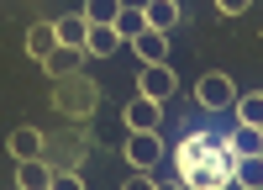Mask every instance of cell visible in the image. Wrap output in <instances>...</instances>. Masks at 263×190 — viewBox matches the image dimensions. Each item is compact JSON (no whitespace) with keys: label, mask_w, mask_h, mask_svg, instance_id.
Masks as SVG:
<instances>
[{"label":"cell","mask_w":263,"mask_h":190,"mask_svg":"<svg viewBox=\"0 0 263 190\" xmlns=\"http://www.w3.org/2000/svg\"><path fill=\"white\" fill-rule=\"evenodd\" d=\"M227 148H232V153H258V148H263V127L237 122V127H232V137H227Z\"/></svg>","instance_id":"cell-16"},{"label":"cell","mask_w":263,"mask_h":190,"mask_svg":"<svg viewBox=\"0 0 263 190\" xmlns=\"http://www.w3.org/2000/svg\"><path fill=\"white\" fill-rule=\"evenodd\" d=\"M42 69H48L53 79H63V74H79L84 69V48H69V42H58V48L42 58Z\"/></svg>","instance_id":"cell-8"},{"label":"cell","mask_w":263,"mask_h":190,"mask_svg":"<svg viewBox=\"0 0 263 190\" xmlns=\"http://www.w3.org/2000/svg\"><path fill=\"white\" fill-rule=\"evenodd\" d=\"M232 111H237V122L263 127V90H253V95H237V100H232Z\"/></svg>","instance_id":"cell-19"},{"label":"cell","mask_w":263,"mask_h":190,"mask_svg":"<svg viewBox=\"0 0 263 190\" xmlns=\"http://www.w3.org/2000/svg\"><path fill=\"white\" fill-rule=\"evenodd\" d=\"M232 185H248V190L263 185V148H258V153H237L232 159Z\"/></svg>","instance_id":"cell-10"},{"label":"cell","mask_w":263,"mask_h":190,"mask_svg":"<svg viewBox=\"0 0 263 190\" xmlns=\"http://www.w3.org/2000/svg\"><path fill=\"white\" fill-rule=\"evenodd\" d=\"M121 53V32L116 27H90L84 32V58H116Z\"/></svg>","instance_id":"cell-9"},{"label":"cell","mask_w":263,"mask_h":190,"mask_svg":"<svg viewBox=\"0 0 263 190\" xmlns=\"http://www.w3.org/2000/svg\"><path fill=\"white\" fill-rule=\"evenodd\" d=\"M253 6V0H216V11H221V16H242Z\"/></svg>","instance_id":"cell-20"},{"label":"cell","mask_w":263,"mask_h":190,"mask_svg":"<svg viewBox=\"0 0 263 190\" xmlns=\"http://www.w3.org/2000/svg\"><path fill=\"white\" fill-rule=\"evenodd\" d=\"M142 16H147V27H158V32H174V27L184 21L179 0H147V6H142Z\"/></svg>","instance_id":"cell-11"},{"label":"cell","mask_w":263,"mask_h":190,"mask_svg":"<svg viewBox=\"0 0 263 190\" xmlns=\"http://www.w3.org/2000/svg\"><path fill=\"white\" fill-rule=\"evenodd\" d=\"M174 90H179V74H174L168 63H142V74H137V95H147V100H168Z\"/></svg>","instance_id":"cell-5"},{"label":"cell","mask_w":263,"mask_h":190,"mask_svg":"<svg viewBox=\"0 0 263 190\" xmlns=\"http://www.w3.org/2000/svg\"><path fill=\"white\" fill-rule=\"evenodd\" d=\"M132 53H137L142 63H168V32H158V27H142L137 37L126 42Z\"/></svg>","instance_id":"cell-6"},{"label":"cell","mask_w":263,"mask_h":190,"mask_svg":"<svg viewBox=\"0 0 263 190\" xmlns=\"http://www.w3.org/2000/svg\"><path fill=\"white\" fill-rule=\"evenodd\" d=\"M158 116H163V100H147V95L126 100V127H158Z\"/></svg>","instance_id":"cell-14"},{"label":"cell","mask_w":263,"mask_h":190,"mask_svg":"<svg viewBox=\"0 0 263 190\" xmlns=\"http://www.w3.org/2000/svg\"><path fill=\"white\" fill-rule=\"evenodd\" d=\"M195 100L205 106V111H232V100H237V84L232 74H200V84H195Z\"/></svg>","instance_id":"cell-3"},{"label":"cell","mask_w":263,"mask_h":190,"mask_svg":"<svg viewBox=\"0 0 263 190\" xmlns=\"http://www.w3.org/2000/svg\"><path fill=\"white\" fill-rule=\"evenodd\" d=\"M53 48H58V32H53V21H37V27L27 32V53L42 63V58H48Z\"/></svg>","instance_id":"cell-15"},{"label":"cell","mask_w":263,"mask_h":190,"mask_svg":"<svg viewBox=\"0 0 263 190\" xmlns=\"http://www.w3.org/2000/svg\"><path fill=\"white\" fill-rule=\"evenodd\" d=\"M6 148H11V159H42V132L37 127H16L6 137Z\"/></svg>","instance_id":"cell-12"},{"label":"cell","mask_w":263,"mask_h":190,"mask_svg":"<svg viewBox=\"0 0 263 190\" xmlns=\"http://www.w3.org/2000/svg\"><path fill=\"white\" fill-rule=\"evenodd\" d=\"M42 159H48V169H84V143H79V132L42 137Z\"/></svg>","instance_id":"cell-4"},{"label":"cell","mask_w":263,"mask_h":190,"mask_svg":"<svg viewBox=\"0 0 263 190\" xmlns=\"http://www.w3.org/2000/svg\"><path fill=\"white\" fill-rule=\"evenodd\" d=\"M16 185H21V190H53L48 159H16Z\"/></svg>","instance_id":"cell-7"},{"label":"cell","mask_w":263,"mask_h":190,"mask_svg":"<svg viewBox=\"0 0 263 190\" xmlns=\"http://www.w3.org/2000/svg\"><path fill=\"white\" fill-rule=\"evenodd\" d=\"M121 6L126 0H84V21H90V27H111Z\"/></svg>","instance_id":"cell-18"},{"label":"cell","mask_w":263,"mask_h":190,"mask_svg":"<svg viewBox=\"0 0 263 190\" xmlns=\"http://www.w3.org/2000/svg\"><path fill=\"white\" fill-rule=\"evenodd\" d=\"M53 111L69 116V122H90L100 111V84L90 74H63V79H53Z\"/></svg>","instance_id":"cell-1"},{"label":"cell","mask_w":263,"mask_h":190,"mask_svg":"<svg viewBox=\"0 0 263 190\" xmlns=\"http://www.w3.org/2000/svg\"><path fill=\"white\" fill-rule=\"evenodd\" d=\"M121 159H126L132 169H153V164L163 159V137H158V127H126Z\"/></svg>","instance_id":"cell-2"},{"label":"cell","mask_w":263,"mask_h":190,"mask_svg":"<svg viewBox=\"0 0 263 190\" xmlns=\"http://www.w3.org/2000/svg\"><path fill=\"white\" fill-rule=\"evenodd\" d=\"M53 32H58V42H69V48H84V32H90V21H84V11H69V16H58V21H53Z\"/></svg>","instance_id":"cell-13"},{"label":"cell","mask_w":263,"mask_h":190,"mask_svg":"<svg viewBox=\"0 0 263 190\" xmlns=\"http://www.w3.org/2000/svg\"><path fill=\"white\" fill-rule=\"evenodd\" d=\"M111 27L121 32V42H132V37H137V32L147 27V16H142V6H121V11H116V21H111Z\"/></svg>","instance_id":"cell-17"}]
</instances>
